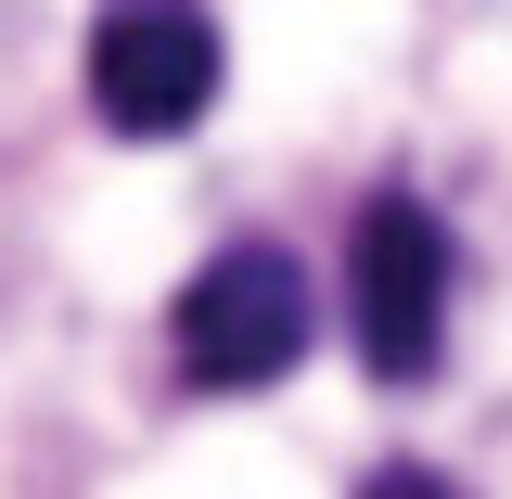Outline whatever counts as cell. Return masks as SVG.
Here are the masks:
<instances>
[{
  "label": "cell",
  "mask_w": 512,
  "mask_h": 499,
  "mask_svg": "<svg viewBox=\"0 0 512 499\" xmlns=\"http://www.w3.org/2000/svg\"><path fill=\"white\" fill-rule=\"evenodd\" d=\"M167 346H180V372L205 397H256V384H282L308 359V269L282 244H231L205 256L180 282V308H167Z\"/></svg>",
  "instance_id": "6da1fadb"
},
{
  "label": "cell",
  "mask_w": 512,
  "mask_h": 499,
  "mask_svg": "<svg viewBox=\"0 0 512 499\" xmlns=\"http://www.w3.org/2000/svg\"><path fill=\"white\" fill-rule=\"evenodd\" d=\"M218 77H231V52H218L205 0H103V26H90V103H103V128L180 141V128H205Z\"/></svg>",
  "instance_id": "7a4b0ae2"
},
{
  "label": "cell",
  "mask_w": 512,
  "mask_h": 499,
  "mask_svg": "<svg viewBox=\"0 0 512 499\" xmlns=\"http://www.w3.org/2000/svg\"><path fill=\"white\" fill-rule=\"evenodd\" d=\"M346 308H359V359L384 384H423L448 359V231H436V205H410V192H372L359 205Z\"/></svg>",
  "instance_id": "3957f363"
},
{
  "label": "cell",
  "mask_w": 512,
  "mask_h": 499,
  "mask_svg": "<svg viewBox=\"0 0 512 499\" xmlns=\"http://www.w3.org/2000/svg\"><path fill=\"white\" fill-rule=\"evenodd\" d=\"M359 499H461V487H448V474H423V461H384Z\"/></svg>",
  "instance_id": "277c9868"
}]
</instances>
